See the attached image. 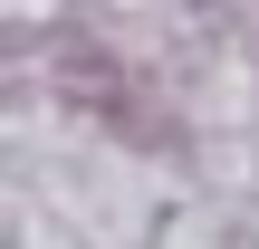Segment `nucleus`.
<instances>
[]
</instances>
